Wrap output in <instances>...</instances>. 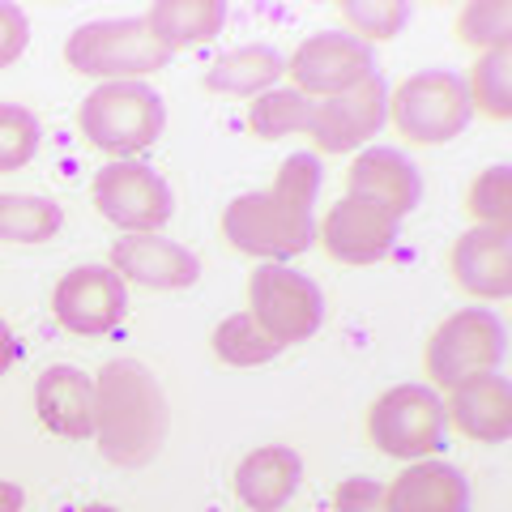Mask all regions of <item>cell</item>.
I'll return each instance as SVG.
<instances>
[{"mask_svg":"<svg viewBox=\"0 0 512 512\" xmlns=\"http://www.w3.org/2000/svg\"><path fill=\"white\" fill-rule=\"evenodd\" d=\"M320 192V158L316 154H291L278 167V180L265 192H244L227 205L222 214V235L231 248L248 256H265V261H291V256L308 252L316 239V205Z\"/></svg>","mask_w":512,"mask_h":512,"instance_id":"1","label":"cell"},{"mask_svg":"<svg viewBox=\"0 0 512 512\" xmlns=\"http://www.w3.org/2000/svg\"><path fill=\"white\" fill-rule=\"evenodd\" d=\"M171 431L167 393L137 359H111L94 376V440L111 466L141 470L163 453Z\"/></svg>","mask_w":512,"mask_h":512,"instance_id":"2","label":"cell"},{"mask_svg":"<svg viewBox=\"0 0 512 512\" xmlns=\"http://www.w3.org/2000/svg\"><path fill=\"white\" fill-rule=\"evenodd\" d=\"M163 124H167V107L158 99V90H150L146 82H103L77 107L82 137L116 158L150 150L163 137Z\"/></svg>","mask_w":512,"mask_h":512,"instance_id":"3","label":"cell"},{"mask_svg":"<svg viewBox=\"0 0 512 512\" xmlns=\"http://www.w3.org/2000/svg\"><path fill=\"white\" fill-rule=\"evenodd\" d=\"M69 69L107 82H137L146 73H158L171 64V52L150 35L146 18H111L77 26L64 43Z\"/></svg>","mask_w":512,"mask_h":512,"instance_id":"4","label":"cell"},{"mask_svg":"<svg viewBox=\"0 0 512 512\" xmlns=\"http://www.w3.org/2000/svg\"><path fill=\"white\" fill-rule=\"evenodd\" d=\"M470 90L461 73L448 69H423L406 77L389 99V120L414 146H444V141L461 137V128L470 124Z\"/></svg>","mask_w":512,"mask_h":512,"instance_id":"5","label":"cell"},{"mask_svg":"<svg viewBox=\"0 0 512 512\" xmlns=\"http://www.w3.org/2000/svg\"><path fill=\"white\" fill-rule=\"evenodd\" d=\"M248 316L265 338L286 350L316 338V329L325 325V295L308 274L269 261L248 278Z\"/></svg>","mask_w":512,"mask_h":512,"instance_id":"6","label":"cell"},{"mask_svg":"<svg viewBox=\"0 0 512 512\" xmlns=\"http://www.w3.org/2000/svg\"><path fill=\"white\" fill-rule=\"evenodd\" d=\"M444 402L427 384H397L380 393L367 410V436L384 457L427 461L436 448H444Z\"/></svg>","mask_w":512,"mask_h":512,"instance_id":"7","label":"cell"},{"mask_svg":"<svg viewBox=\"0 0 512 512\" xmlns=\"http://www.w3.org/2000/svg\"><path fill=\"white\" fill-rule=\"evenodd\" d=\"M508 333L487 308H466L457 316H448L444 325L431 333L427 342V376L436 389H453V384L495 372L504 363Z\"/></svg>","mask_w":512,"mask_h":512,"instance_id":"8","label":"cell"},{"mask_svg":"<svg viewBox=\"0 0 512 512\" xmlns=\"http://www.w3.org/2000/svg\"><path fill=\"white\" fill-rule=\"evenodd\" d=\"M94 205L107 222H116L120 231L133 235H154L175 214L167 180L154 167L133 163V158H116L94 175Z\"/></svg>","mask_w":512,"mask_h":512,"instance_id":"9","label":"cell"},{"mask_svg":"<svg viewBox=\"0 0 512 512\" xmlns=\"http://www.w3.org/2000/svg\"><path fill=\"white\" fill-rule=\"evenodd\" d=\"M286 73L303 99H338V94L363 86L367 77H376V60L363 39L325 30V35H312L295 47Z\"/></svg>","mask_w":512,"mask_h":512,"instance_id":"10","label":"cell"},{"mask_svg":"<svg viewBox=\"0 0 512 512\" xmlns=\"http://www.w3.org/2000/svg\"><path fill=\"white\" fill-rule=\"evenodd\" d=\"M128 291L111 265H82L69 269L56 291H52V312L56 320L77 338H103L124 320Z\"/></svg>","mask_w":512,"mask_h":512,"instance_id":"11","label":"cell"},{"mask_svg":"<svg viewBox=\"0 0 512 512\" xmlns=\"http://www.w3.org/2000/svg\"><path fill=\"white\" fill-rule=\"evenodd\" d=\"M320 244L333 261L342 265H376L397 248L402 222H397L384 205L363 197H342L320 222Z\"/></svg>","mask_w":512,"mask_h":512,"instance_id":"12","label":"cell"},{"mask_svg":"<svg viewBox=\"0 0 512 512\" xmlns=\"http://www.w3.org/2000/svg\"><path fill=\"white\" fill-rule=\"evenodd\" d=\"M389 120V86L380 77H367L363 86L338 94V99L312 103L308 133L320 154H350L363 141H372Z\"/></svg>","mask_w":512,"mask_h":512,"instance_id":"13","label":"cell"},{"mask_svg":"<svg viewBox=\"0 0 512 512\" xmlns=\"http://www.w3.org/2000/svg\"><path fill=\"white\" fill-rule=\"evenodd\" d=\"M111 269L120 274V282H137L146 291H184L201 278L197 252H188L175 239L158 235H128L111 244Z\"/></svg>","mask_w":512,"mask_h":512,"instance_id":"14","label":"cell"},{"mask_svg":"<svg viewBox=\"0 0 512 512\" xmlns=\"http://www.w3.org/2000/svg\"><path fill=\"white\" fill-rule=\"evenodd\" d=\"M444 414L466 440L478 444H504L512 436V389L500 372L470 376L448 389Z\"/></svg>","mask_w":512,"mask_h":512,"instance_id":"15","label":"cell"},{"mask_svg":"<svg viewBox=\"0 0 512 512\" xmlns=\"http://www.w3.org/2000/svg\"><path fill=\"white\" fill-rule=\"evenodd\" d=\"M346 197L376 201L397 222H402L414 210V205H419V197H423L419 167H414L406 154L384 150V146L363 150L355 163H350V171H346Z\"/></svg>","mask_w":512,"mask_h":512,"instance_id":"16","label":"cell"},{"mask_svg":"<svg viewBox=\"0 0 512 512\" xmlns=\"http://www.w3.org/2000/svg\"><path fill=\"white\" fill-rule=\"evenodd\" d=\"M453 278L474 299H508L512 291V244L508 231L470 227L453 244Z\"/></svg>","mask_w":512,"mask_h":512,"instance_id":"17","label":"cell"},{"mask_svg":"<svg viewBox=\"0 0 512 512\" xmlns=\"http://www.w3.org/2000/svg\"><path fill=\"white\" fill-rule=\"evenodd\" d=\"M39 423L60 440L94 436V380L69 363H56L35 380Z\"/></svg>","mask_w":512,"mask_h":512,"instance_id":"18","label":"cell"},{"mask_svg":"<svg viewBox=\"0 0 512 512\" xmlns=\"http://www.w3.org/2000/svg\"><path fill=\"white\" fill-rule=\"evenodd\" d=\"M389 512H470V483L448 461H414L384 487Z\"/></svg>","mask_w":512,"mask_h":512,"instance_id":"19","label":"cell"},{"mask_svg":"<svg viewBox=\"0 0 512 512\" xmlns=\"http://www.w3.org/2000/svg\"><path fill=\"white\" fill-rule=\"evenodd\" d=\"M299 483H303V461L286 444L256 448L235 470V495L252 512H282L291 504V495L299 491Z\"/></svg>","mask_w":512,"mask_h":512,"instance_id":"20","label":"cell"},{"mask_svg":"<svg viewBox=\"0 0 512 512\" xmlns=\"http://www.w3.org/2000/svg\"><path fill=\"white\" fill-rule=\"evenodd\" d=\"M227 9L218 0H158L146 13L150 35L167 47V52H184V47H205L222 35Z\"/></svg>","mask_w":512,"mask_h":512,"instance_id":"21","label":"cell"},{"mask_svg":"<svg viewBox=\"0 0 512 512\" xmlns=\"http://www.w3.org/2000/svg\"><path fill=\"white\" fill-rule=\"evenodd\" d=\"M282 73H286V60L274 47H235V52L210 64L205 86L222 90V94H252L256 99V94H265Z\"/></svg>","mask_w":512,"mask_h":512,"instance_id":"22","label":"cell"},{"mask_svg":"<svg viewBox=\"0 0 512 512\" xmlns=\"http://www.w3.org/2000/svg\"><path fill=\"white\" fill-rule=\"evenodd\" d=\"M64 227V210L47 197L0 192V244H43Z\"/></svg>","mask_w":512,"mask_h":512,"instance_id":"23","label":"cell"},{"mask_svg":"<svg viewBox=\"0 0 512 512\" xmlns=\"http://www.w3.org/2000/svg\"><path fill=\"white\" fill-rule=\"evenodd\" d=\"M308 124H312V99H303L295 86L291 90H265V94H256L252 107H248V128L261 141L308 133Z\"/></svg>","mask_w":512,"mask_h":512,"instance_id":"24","label":"cell"},{"mask_svg":"<svg viewBox=\"0 0 512 512\" xmlns=\"http://www.w3.org/2000/svg\"><path fill=\"white\" fill-rule=\"evenodd\" d=\"M512 52L508 47H495L483 52L470 69V107H478L487 120H508L512 116Z\"/></svg>","mask_w":512,"mask_h":512,"instance_id":"25","label":"cell"},{"mask_svg":"<svg viewBox=\"0 0 512 512\" xmlns=\"http://www.w3.org/2000/svg\"><path fill=\"white\" fill-rule=\"evenodd\" d=\"M214 355L231 367H256V363L278 359L282 346L274 338H265L248 312H235L214 329Z\"/></svg>","mask_w":512,"mask_h":512,"instance_id":"26","label":"cell"},{"mask_svg":"<svg viewBox=\"0 0 512 512\" xmlns=\"http://www.w3.org/2000/svg\"><path fill=\"white\" fill-rule=\"evenodd\" d=\"M508 26H512L508 0H474L457 18V39L478 47V52H495V47H508Z\"/></svg>","mask_w":512,"mask_h":512,"instance_id":"27","label":"cell"},{"mask_svg":"<svg viewBox=\"0 0 512 512\" xmlns=\"http://www.w3.org/2000/svg\"><path fill=\"white\" fill-rule=\"evenodd\" d=\"M466 210L478 218V227L508 231V218H512V175H508V167H487L483 175H478V180L470 184Z\"/></svg>","mask_w":512,"mask_h":512,"instance_id":"28","label":"cell"},{"mask_svg":"<svg viewBox=\"0 0 512 512\" xmlns=\"http://www.w3.org/2000/svg\"><path fill=\"white\" fill-rule=\"evenodd\" d=\"M39 150V120L18 103H0V175L22 171Z\"/></svg>","mask_w":512,"mask_h":512,"instance_id":"29","label":"cell"},{"mask_svg":"<svg viewBox=\"0 0 512 512\" xmlns=\"http://www.w3.org/2000/svg\"><path fill=\"white\" fill-rule=\"evenodd\" d=\"M342 18L355 26V39H393L406 26L410 9L402 0H342Z\"/></svg>","mask_w":512,"mask_h":512,"instance_id":"30","label":"cell"},{"mask_svg":"<svg viewBox=\"0 0 512 512\" xmlns=\"http://www.w3.org/2000/svg\"><path fill=\"white\" fill-rule=\"evenodd\" d=\"M26 43H30V18L18 5L0 0V69H9L26 52Z\"/></svg>","mask_w":512,"mask_h":512,"instance_id":"31","label":"cell"},{"mask_svg":"<svg viewBox=\"0 0 512 512\" xmlns=\"http://www.w3.org/2000/svg\"><path fill=\"white\" fill-rule=\"evenodd\" d=\"M333 512H389L384 508V487L376 478H346L333 495Z\"/></svg>","mask_w":512,"mask_h":512,"instance_id":"32","label":"cell"},{"mask_svg":"<svg viewBox=\"0 0 512 512\" xmlns=\"http://www.w3.org/2000/svg\"><path fill=\"white\" fill-rule=\"evenodd\" d=\"M13 359H18V338H13V329L0 320V376L13 367Z\"/></svg>","mask_w":512,"mask_h":512,"instance_id":"33","label":"cell"},{"mask_svg":"<svg viewBox=\"0 0 512 512\" xmlns=\"http://www.w3.org/2000/svg\"><path fill=\"white\" fill-rule=\"evenodd\" d=\"M22 504H26L22 487H18V483H5V478H0V512H22Z\"/></svg>","mask_w":512,"mask_h":512,"instance_id":"34","label":"cell"},{"mask_svg":"<svg viewBox=\"0 0 512 512\" xmlns=\"http://www.w3.org/2000/svg\"><path fill=\"white\" fill-rule=\"evenodd\" d=\"M82 512H120V508H111V504H86Z\"/></svg>","mask_w":512,"mask_h":512,"instance_id":"35","label":"cell"}]
</instances>
